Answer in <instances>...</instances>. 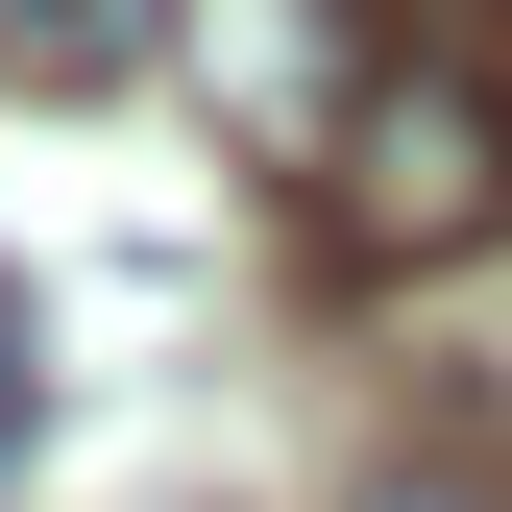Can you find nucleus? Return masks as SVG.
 I'll use <instances>...</instances> for the list:
<instances>
[{
  "label": "nucleus",
  "instance_id": "obj_1",
  "mask_svg": "<svg viewBox=\"0 0 512 512\" xmlns=\"http://www.w3.org/2000/svg\"><path fill=\"white\" fill-rule=\"evenodd\" d=\"M317 244L342 269H464V244H512V25L488 0H391V49L317 122Z\"/></svg>",
  "mask_w": 512,
  "mask_h": 512
},
{
  "label": "nucleus",
  "instance_id": "obj_2",
  "mask_svg": "<svg viewBox=\"0 0 512 512\" xmlns=\"http://www.w3.org/2000/svg\"><path fill=\"white\" fill-rule=\"evenodd\" d=\"M147 49H171V0H0V74L25 98H122Z\"/></svg>",
  "mask_w": 512,
  "mask_h": 512
},
{
  "label": "nucleus",
  "instance_id": "obj_3",
  "mask_svg": "<svg viewBox=\"0 0 512 512\" xmlns=\"http://www.w3.org/2000/svg\"><path fill=\"white\" fill-rule=\"evenodd\" d=\"M366 512H488V488H464V464H391V488H366Z\"/></svg>",
  "mask_w": 512,
  "mask_h": 512
},
{
  "label": "nucleus",
  "instance_id": "obj_4",
  "mask_svg": "<svg viewBox=\"0 0 512 512\" xmlns=\"http://www.w3.org/2000/svg\"><path fill=\"white\" fill-rule=\"evenodd\" d=\"M0 464H25V293H0Z\"/></svg>",
  "mask_w": 512,
  "mask_h": 512
}]
</instances>
